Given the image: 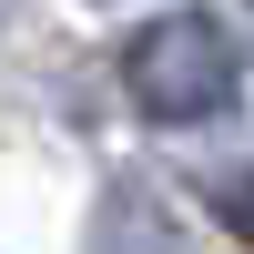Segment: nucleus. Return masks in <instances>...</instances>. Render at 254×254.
<instances>
[{
  "instance_id": "f257e3e1",
  "label": "nucleus",
  "mask_w": 254,
  "mask_h": 254,
  "mask_svg": "<svg viewBox=\"0 0 254 254\" xmlns=\"http://www.w3.org/2000/svg\"><path fill=\"white\" fill-rule=\"evenodd\" d=\"M122 92H132L142 122H214V112H234V92H244L234 31L214 10H163L122 51Z\"/></svg>"
},
{
  "instance_id": "f03ea898",
  "label": "nucleus",
  "mask_w": 254,
  "mask_h": 254,
  "mask_svg": "<svg viewBox=\"0 0 254 254\" xmlns=\"http://www.w3.org/2000/svg\"><path fill=\"white\" fill-rule=\"evenodd\" d=\"M224 214H234V224H244V234H254V173L234 183V193H224Z\"/></svg>"
}]
</instances>
